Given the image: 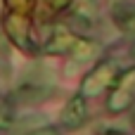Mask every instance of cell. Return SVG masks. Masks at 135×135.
Instances as JSON below:
<instances>
[{
  "instance_id": "52a82bcc",
  "label": "cell",
  "mask_w": 135,
  "mask_h": 135,
  "mask_svg": "<svg viewBox=\"0 0 135 135\" xmlns=\"http://www.w3.org/2000/svg\"><path fill=\"white\" fill-rule=\"evenodd\" d=\"M133 123H135V116H133Z\"/></svg>"
},
{
  "instance_id": "277c9868",
  "label": "cell",
  "mask_w": 135,
  "mask_h": 135,
  "mask_svg": "<svg viewBox=\"0 0 135 135\" xmlns=\"http://www.w3.org/2000/svg\"><path fill=\"white\" fill-rule=\"evenodd\" d=\"M107 78H109V66L100 69V71H97L95 76H90V78H88V81H97V83H95V85H93V88H90L88 93H97V90H100V88H102V85L107 83Z\"/></svg>"
},
{
  "instance_id": "5b68a950",
  "label": "cell",
  "mask_w": 135,
  "mask_h": 135,
  "mask_svg": "<svg viewBox=\"0 0 135 135\" xmlns=\"http://www.w3.org/2000/svg\"><path fill=\"white\" fill-rule=\"evenodd\" d=\"M26 135H57V131H55V128H38V131L26 133Z\"/></svg>"
},
{
  "instance_id": "8992f818",
  "label": "cell",
  "mask_w": 135,
  "mask_h": 135,
  "mask_svg": "<svg viewBox=\"0 0 135 135\" xmlns=\"http://www.w3.org/2000/svg\"><path fill=\"white\" fill-rule=\"evenodd\" d=\"M107 135H121V133H107Z\"/></svg>"
},
{
  "instance_id": "3957f363",
  "label": "cell",
  "mask_w": 135,
  "mask_h": 135,
  "mask_svg": "<svg viewBox=\"0 0 135 135\" xmlns=\"http://www.w3.org/2000/svg\"><path fill=\"white\" fill-rule=\"evenodd\" d=\"M116 21L123 31H135V9H126V12H119L116 14Z\"/></svg>"
},
{
  "instance_id": "7a4b0ae2",
  "label": "cell",
  "mask_w": 135,
  "mask_h": 135,
  "mask_svg": "<svg viewBox=\"0 0 135 135\" xmlns=\"http://www.w3.org/2000/svg\"><path fill=\"white\" fill-rule=\"evenodd\" d=\"M62 121H64L66 128H78V126L85 121V102H83V97H74V100L64 107Z\"/></svg>"
},
{
  "instance_id": "6da1fadb",
  "label": "cell",
  "mask_w": 135,
  "mask_h": 135,
  "mask_svg": "<svg viewBox=\"0 0 135 135\" xmlns=\"http://www.w3.org/2000/svg\"><path fill=\"white\" fill-rule=\"evenodd\" d=\"M135 88V69H131L128 74H123V78H121V88L112 95V100H109V109L112 112H121V109H126L128 104H131V100H133V90Z\"/></svg>"
}]
</instances>
